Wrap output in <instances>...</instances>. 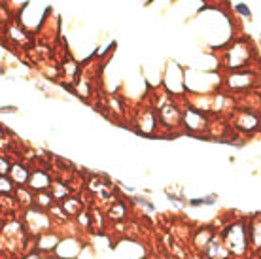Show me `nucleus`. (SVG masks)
<instances>
[{
    "instance_id": "4be33fe9",
    "label": "nucleus",
    "mask_w": 261,
    "mask_h": 259,
    "mask_svg": "<svg viewBox=\"0 0 261 259\" xmlns=\"http://www.w3.org/2000/svg\"><path fill=\"white\" fill-rule=\"evenodd\" d=\"M0 167H2V169H0V176H10V170H12V163L8 161L4 156L0 157Z\"/></svg>"
},
{
    "instance_id": "2eb2a0df",
    "label": "nucleus",
    "mask_w": 261,
    "mask_h": 259,
    "mask_svg": "<svg viewBox=\"0 0 261 259\" xmlns=\"http://www.w3.org/2000/svg\"><path fill=\"white\" fill-rule=\"evenodd\" d=\"M49 191H51V195L55 197V201L57 202H63V201H66L68 197H72L70 188L66 186L65 182H59V180H53V186Z\"/></svg>"
},
{
    "instance_id": "f03ea898",
    "label": "nucleus",
    "mask_w": 261,
    "mask_h": 259,
    "mask_svg": "<svg viewBox=\"0 0 261 259\" xmlns=\"http://www.w3.org/2000/svg\"><path fill=\"white\" fill-rule=\"evenodd\" d=\"M23 223L27 227V233L31 235L33 239H36L38 235L42 233H47V231H51L55 229V221L53 218L49 216V212L46 210H40L36 206H31L23 210Z\"/></svg>"
},
{
    "instance_id": "423d86ee",
    "label": "nucleus",
    "mask_w": 261,
    "mask_h": 259,
    "mask_svg": "<svg viewBox=\"0 0 261 259\" xmlns=\"http://www.w3.org/2000/svg\"><path fill=\"white\" fill-rule=\"evenodd\" d=\"M246 223H248L250 250H252V253L259 255L261 253V212L248 216V218H246Z\"/></svg>"
},
{
    "instance_id": "1a4fd4ad",
    "label": "nucleus",
    "mask_w": 261,
    "mask_h": 259,
    "mask_svg": "<svg viewBox=\"0 0 261 259\" xmlns=\"http://www.w3.org/2000/svg\"><path fill=\"white\" fill-rule=\"evenodd\" d=\"M31 174H33V170L29 169L27 165H23V163H13L12 170H10V178H12L13 184H15L17 188H25V186H29Z\"/></svg>"
},
{
    "instance_id": "6ab92c4d",
    "label": "nucleus",
    "mask_w": 261,
    "mask_h": 259,
    "mask_svg": "<svg viewBox=\"0 0 261 259\" xmlns=\"http://www.w3.org/2000/svg\"><path fill=\"white\" fill-rule=\"evenodd\" d=\"M252 82H254V80H252L250 74H237V76H231L229 85H231L233 89H242V87H248Z\"/></svg>"
},
{
    "instance_id": "f3484780",
    "label": "nucleus",
    "mask_w": 261,
    "mask_h": 259,
    "mask_svg": "<svg viewBox=\"0 0 261 259\" xmlns=\"http://www.w3.org/2000/svg\"><path fill=\"white\" fill-rule=\"evenodd\" d=\"M61 204H63L65 212L70 216V218H74L78 212H82V210L85 208V204L82 202V199H78V197H68V199H66V201H63Z\"/></svg>"
},
{
    "instance_id": "393cba45",
    "label": "nucleus",
    "mask_w": 261,
    "mask_h": 259,
    "mask_svg": "<svg viewBox=\"0 0 261 259\" xmlns=\"http://www.w3.org/2000/svg\"><path fill=\"white\" fill-rule=\"evenodd\" d=\"M220 259H235V257H220Z\"/></svg>"
},
{
    "instance_id": "412c9836",
    "label": "nucleus",
    "mask_w": 261,
    "mask_h": 259,
    "mask_svg": "<svg viewBox=\"0 0 261 259\" xmlns=\"http://www.w3.org/2000/svg\"><path fill=\"white\" fill-rule=\"evenodd\" d=\"M17 186L13 184L10 176H0V195H13Z\"/></svg>"
},
{
    "instance_id": "dca6fc26",
    "label": "nucleus",
    "mask_w": 261,
    "mask_h": 259,
    "mask_svg": "<svg viewBox=\"0 0 261 259\" xmlns=\"http://www.w3.org/2000/svg\"><path fill=\"white\" fill-rule=\"evenodd\" d=\"M218 204V195L210 193V195H202V197H193L188 201V206L190 208H201V206H216Z\"/></svg>"
},
{
    "instance_id": "0eeeda50",
    "label": "nucleus",
    "mask_w": 261,
    "mask_h": 259,
    "mask_svg": "<svg viewBox=\"0 0 261 259\" xmlns=\"http://www.w3.org/2000/svg\"><path fill=\"white\" fill-rule=\"evenodd\" d=\"M51 186H53V176L49 174V170L34 169L27 188L33 189L34 193H40V191H49V189H51Z\"/></svg>"
},
{
    "instance_id": "aec40b11",
    "label": "nucleus",
    "mask_w": 261,
    "mask_h": 259,
    "mask_svg": "<svg viewBox=\"0 0 261 259\" xmlns=\"http://www.w3.org/2000/svg\"><path fill=\"white\" fill-rule=\"evenodd\" d=\"M129 202H133V204H138L140 208H144V210H148V212H155L157 206L153 204V201H150L148 197H140V195H135V197H130Z\"/></svg>"
},
{
    "instance_id": "9d476101",
    "label": "nucleus",
    "mask_w": 261,
    "mask_h": 259,
    "mask_svg": "<svg viewBox=\"0 0 261 259\" xmlns=\"http://www.w3.org/2000/svg\"><path fill=\"white\" fill-rule=\"evenodd\" d=\"M204 259H220V257H231V253L227 252V248H225V244H223V240L220 239V235L218 237H214L212 239V242H210L208 246H206V250L201 253Z\"/></svg>"
},
{
    "instance_id": "5701e85b",
    "label": "nucleus",
    "mask_w": 261,
    "mask_h": 259,
    "mask_svg": "<svg viewBox=\"0 0 261 259\" xmlns=\"http://www.w3.org/2000/svg\"><path fill=\"white\" fill-rule=\"evenodd\" d=\"M237 12L242 13V15H246V17H252V13H250V10L244 4H237Z\"/></svg>"
},
{
    "instance_id": "4468645a",
    "label": "nucleus",
    "mask_w": 261,
    "mask_h": 259,
    "mask_svg": "<svg viewBox=\"0 0 261 259\" xmlns=\"http://www.w3.org/2000/svg\"><path fill=\"white\" fill-rule=\"evenodd\" d=\"M55 202L57 201H55V197L51 195V191H40V193L34 195V206L40 208V210L49 212Z\"/></svg>"
},
{
    "instance_id": "9b49d317",
    "label": "nucleus",
    "mask_w": 261,
    "mask_h": 259,
    "mask_svg": "<svg viewBox=\"0 0 261 259\" xmlns=\"http://www.w3.org/2000/svg\"><path fill=\"white\" fill-rule=\"evenodd\" d=\"M184 121H186V127L190 131H202L206 127V117L201 110H195V108H188L186 114H184Z\"/></svg>"
},
{
    "instance_id": "b1692460",
    "label": "nucleus",
    "mask_w": 261,
    "mask_h": 259,
    "mask_svg": "<svg viewBox=\"0 0 261 259\" xmlns=\"http://www.w3.org/2000/svg\"><path fill=\"white\" fill-rule=\"evenodd\" d=\"M15 110H17L15 106H4V108H2V114H12V112H15Z\"/></svg>"
},
{
    "instance_id": "39448f33",
    "label": "nucleus",
    "mask_w": 261,
    "mask_h": 259,
    "mask_svg": "<svg viewBox=\"0 0 261 259\" xmlns=\"http://www.w3.org/2000/svg\"><path fill=\"white\" fill-rule=\"evenodd\" d=\"M33 240H34V250L42 252L44 255H47V253L51 255V253L57 250L63 237H61V233H57V229H51V231H47V233L38 235V237Z\"/></svg>"
},
{
    "instance_id": "a211bd4d",
    "label": "nucleus",
    "mask_w": 261,
    "mask_h": 259,
    "mask_svg": "<svg viewBox=\"0 0 261 259\" xmlns=\"http://www.w3.org/2000/svg\"><path fill=\"white\" fill-rule=\"evenodd\" d=\"M74 221H76V225L80 229H84V231H93V218H91V210L89 208H84L82 212L74 216Z\"/></svg>"
},
{
    "instance_id": "f8f14e48",
    "label": "nucleus",
    "mask_w": 261,
    "mask_h": 259,
    "mask_svg": "<svg viewBox=\"0 0 261 259\" xmlns=\"http://www.w3.org/2000/svg\"><path fill=\"white\" fill-rule=\"evenodd\" d=\"M34 191L33 189H29L25 186V188H17L15 189V193H13V199H15V202H17V206H19V210H27V208L34 206Z\"/></svg>"
},
{
    "instance_id": "20e7f679",
    "label": "nucleus",
    "mask_w": 261,
    "mask_h": 259,
    "mask_svg": "<svg viewBox=\"0 0 261 259\" xmlns=\"http://www.w3.org/2000/svg\"><path fill=\"white\" fill-rule=\"evenodd\" d=\"M82 252V242L76 237H63L57 250L51 253V259H76Z\"/></svg>"
},
{
    "instance_id": "6e6552de",
    "label": "nucleus",
    "mask_w": 261,
    "mask_h": 259,
    "mask_svg": "<svg viewBox=\"0 0 261 259\" xmlns=\"http://www.w3.org/2000/svg\"><path fill=\"white\" fill-rule=\"evenodd\" d=\"M106 216L112 223H121V221L127 220V214H129V208H127V201L125 199H118L114 201L110 206L105 208Z\"/></svg>"
},
{
    "instance_id": "a878e982",
    "label": "nucleus",
    "mask_w": 261,
    "mask_h": 259,
    "mask_svg": "<svg viewBox=\"0 0 261 259\" xmlns=\"http://www.w3.org/2000/svg\"><path fill=\"white\" fill-rule=\"evenodd\" d=\"M259 259H261V253H259Z\"/></svg>"
},
{
    "instance_id": "7ed1b4c3",
    "label": "nucleus",
    "mask_w": 261,
    "mask_h": 259,
    "mask_svg": "<svg viewBox=\"0 0 261 259\" xmlns=\"http://www.w3.org/2000/svg\"><path fill=\"white\" fill-rule=\"evenodd\" d=\"M218 235H220V231H218L214 225L197 227L195 231H193V235H191V246L195 248V252L202 253L206 250V246L212 242V239L218 237Z\"/></svg>"
},
{
    "instance_id": "ddd939ff",
    "label": "nucleus",
    "mask_w": 261,
    "mask_h": 259,
    "mask_svg": "<svg viewBox=\"0 0 261 259\" xmlns=\"http://www.w3.org/2000/svg\"><path fill=\"white\" fill-rule=\"evenodd\" d=\"M91 218H93V231L95 233H105L108 227V216L106 212H102L100 208H91Z\"/></svg>"
},
{
    "instance_id": "f257e3e1",
    "label": "nucleus",
    "mask_w": 261,
    "mask_h": 259,
    "mask_svg": "<svg viewBox=\"0 0 261 259\" xmlns=\"http://www.w3.org/2000/svg\"><path fill=\"white\" fill-rule=\"evenodd\" d=\"M220 239L231 253V257L235 259H248L252 253L250 250V239H248V223L246 218H239L220 227Z\"/></svg>"
}]
</instances>
